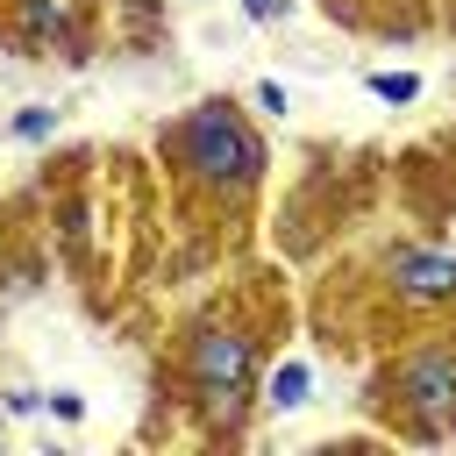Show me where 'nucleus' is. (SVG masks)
I'll list each match as a JSON object with an SVG mask.
<instances>
[{
    "label": "nucleus",
    "instance_id": "9b49d317",
    "mask_svg": "<svg viewBox=\"0 0 456 456\" xmlns=\"http://www.w3.org/2000/svg\"><path fill=\"white\" fill-rule=\"evenodd\" d=\"M242 14H249V21H278V14H285V0H242Z\"/></svg>",
    "mask_w": 456,
    "mask_h": 456
},
{
    "label": "nucleus",
    "instance_id": "423d86ee",
    "mask_svg": "<svg viewBox=\"0 0 456 456\" xmlns=\"http://www.w3.org/2000/svg\"><path fill=\"white\" fill-rule=\"evenodd\" d=\"M370 93L385 107H406V100H420V71H370Z\"/></svg>",
    "mask_w": 456,
    "mask_h": 456
},
{
    "label": "nucleus",
    "instance_id": "6e6552de",
    "mask_svg": "<svg viewBox=\"0 0 456 456\" xmlns=\"http://www.w3.org/2000/svg\"><path fill=\"white\" fill-rule=\"evenodd\" d=\"M28 28H36V36H43V43H50V36H57V28H64V14H57V7H50V0H28Z\"/></svg>",
    "mask_w": 456,
    "mask_h": 456
},
{
    "label": "nucleus",
    "instance_id": "39448f33",
    "mask_svg": "<svg viewBox=\"0 0 456 456\" xmlns=\"http://www.w3.org/2000/svg\"><path fill=\"white\" fill-rule=\"evenodd\" d=\"M306 392H314V370L292 356V363H278V370H271V385H264V406H271V413H299V406H306Z\"/></svg>",
    "mask_w": 456,
    "mask_h": 456
},
{
    "label": "nucleus",
    "instance_id": "f257e3e1",
    "mask_svg": "<svg viewBox=\"0 0 456 456\" xmlns=\"http://www.w3.org/2000/svg\"><path fill=\"white\" fill-rule=\"evenodd\" d=\"M178 157H185V171H192L200 185H214V192H249L256 171H264V142L242 128V114H235L228 100H207V107H192V114L178 121Z\"/></svg>",
    "mask_w": 456,
    "mask_h": 456
},
{
    "label": "nucleus",
    "instance_id": "f03ea898",
    "mask_svg": "<svg viewBox=\"0 0 456 456\" xmlns=\"http://www.w3.org/2000/svg\"><path fill=\"white\" fill-rule=\"evenodd\" d=\"M249 370H256V342H249V335H235V328H207V335L192 342V385H200L207 420H235V413H242Z\"/></svg>",
    "mask_w": 456,
    "mask_h": 456
},
{
    "label": "nucleus",
    "instance_id": "1a4fd4ad",
    "mask_svg": "<svg viewBox=\"0 0 456 456\" xmlns=\"http://www.w3.org/2000/svg\"><path fill=\"white\" fill-rule=\"evenodd\" d=\"M43 406H50V413H57V420H78V413H86V399H78V392H50V399H43Z\"/></svg>",
    "mask_w": 456,
    "mask_h": 456
},
{
    "label": "nucleus",
    "instance_id": "20e7f679",
    "mask_svg": "<svg viewBox=\"0 0 456 456\" xmlns=\"http://www.w3.org/2000/svg\"><path fill=\"white\" fill-rule=\"evenodd\" d=\"M392 292L399 299H456V256L442 249H392Z\"/></svg>",
    "mask_w": 456,
    "mask_h": 456
},
{
    "label": "nucleus",
    "instance_id": "0eeeda50",
    "mask_svg": "<svg viewBox=\"0 0 456 456\" xmlns=\"http://www.w3.org/2000/svg\"><path fill=\"white\" fill-rule=\"evenodd\" d=\"M14 135H21V142H50V135H57V114H50V107H21V114H14Z\"/></svg>",
    "mask_w": 456,
    "mask_h": 456
},
{
    "label": "nucleus",
    "instance_id": "9d476101",
    "mask_svg": "<svg viewBox=\"0 0 456 456\" xmlns=\"http://www.w3.org/2000/svg\"><path fill=\"white\" fill-rule=\"evenodd\" d=\"M256 107H264V114H285V86L264 78V86H256Z\"/></svg>",
    "mask_w": 456,
    "mask_h": 456
},
{
    "label": "nucleus",
    "instance_id": "7ed1b4c3",
    "mask_svg": "<svg viewBox=\"0 0 456 456\" xmlns=\"http://www.w3.org/2000/svg\"><path fill=\"white\" fill-rule=\"evenodd\" d=\"M399 399L413 413H428V420H449L456 413V349H442V342L413 349L399 363Z\"/></svg>",
    "mask_w": 456,
    "mask_h": 456
}]
</instances>
